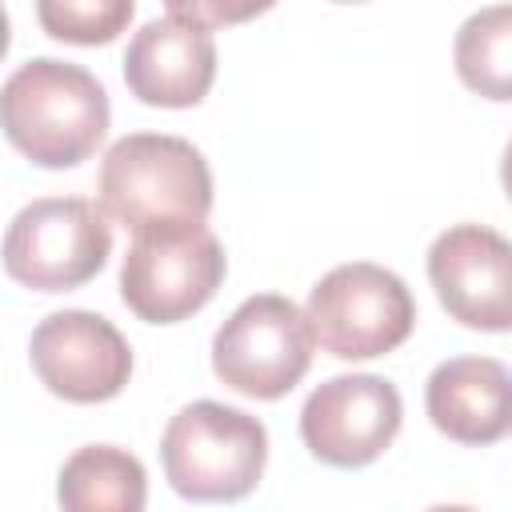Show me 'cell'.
Segmentation results:
<instances>
[{"label": "cell", "mask_w": 512, "mask_h": 512, "mask_svg": "<svg viewBox=\"0 0 512 512\" xmlns=\"http://www.w3.org/2000/svg\"><path fill=\"white\" fill-rule=\"evenodd\" d=\"M40 384L72 404H100L124 392L132 376V348L120 328L96 312L64 308L44 316L28 340Z\"/></svg>", "instance_id": "obj_9"}, {"label": "cell", "mask_w": 512, "mask_h": 512, "mask_svg": "<svg viewBox=\"0 0 512 512\" xmlns=\"http://www.w3.org/2000/svg\"><path fill=\"white\" fill-rule=\"evenodd\" d=\"M108 212L84 196H44L24 204L4 232V272L36 292H72L112 256Z\"/></svg>", "instance_id": "obj_4"}, {"label": "cell", "mask_w": 512, "mask_h": 512, "mask_svg": "<svg viewBox=\"0 0 512 512\" xmlns=\"http://www.w3.org/2000/svg\"><path fill=\"white\" fill-rule=\"evenodd\" d=\"M428 420L456 444H496L512 432V368L492 356H452L424 388Z\"/></svg>", "instance_id": "obj_12"}, {"label": "cell", "mask_w": 512, "mask_h": 512, "mask_svg": "<svg viewBox=\"0 0 512 512\" xmlns=\"http://www.w3.org/2000/svg\"><path fill=\"white\" fill-rule=\"evenodd\" d=\"M228 260L204 224L132 232L120 264V296L148 324H180L224 284Z\"/></svg>", "instance_id": "obj_7"}, {"label": "cell", "mask_w": 512, "mask_h": 512, "mask_svg": "<svg viewBox=\"0 0 512 512\" xmlns=\"http://www.w3.org/2000/svg\"><path fill=\"white\" fill-rule=\"evenodd\" d=\"M172 16H184L204 28H232L260 12H268L276 0H164Z\"/></svg>", "instance_id": "obj_16"}, {"label": "cell", "mask_w": 512, "mask_h": 512, "mask_svg": "<svg viewBox=\"0 0 512 512\" xmlns=\"http://www.w3.org/2000/svg\"><path fill=\"white\" fill-rule=\"evenodd\" d=\"M56 500L68 512H140L148 500V476L132 452L88 444L64 460Z\"/></svg>", "instance_id": "obj_13"}, {"label": "cell", "mask_w": 512, "mask_h": 512, "mask_svg": "<svg viewBox=\"0 0 512 512\" xmlns=\"http://www.w3.org/2000/svg\"><path fill=\"white\" fill-rule=\"evenodd\" d=\"M308 320L316 340L336 360H372L400 348L416 324L408 284L368 260L336 264L308 292Z\"/></svg>", "instance_id": "obj_6"}, {"label": "cell", "mask_w": 512, "mask_h": 512, "mask_svg": "<svg viewBox=\"0 0 512 512\" xmlns=\"http://www.w3.org/2000/svg\"><path fill=\"white\" fill-rule=\"evenodd\" d=\"M216 80V44L204 24L184 16L148 20L124 52V84L140 104L192 108Z\"/></svg>", "instance_id": "obj_11"}, {"label": "cell", "mask_w": 512, "mask_h": 512, "mask_svg": "<svg viewBox=\"0 0 512 512\" xmlns=\"http://www.w3.org/2000/svg\"><path fill=\"white\" fill-rule=\"evenodd\" d=\"M428 280L456 324L512 332V240L500 232L452 224L428 248Z\"/></svg>", "instance_id": "obj_10"}, {"label": "cell", "mask_w": 512, "mask_h": 512, "mask_svg": "<svg viewBox=\"0 0 512 512\" xmlns=\"http://www.w3.org/2000/svg\"><path fill=\"white\" fill-rule=\"evenodd\" d=\"M500 180H504V192H508V200H512V140H508L504 160H500Z\"/></svg>", "instance_id": "obj_17"}, {"label": "cell", "mask_w": 512, "mask_h": 512, "mask_svg": "<svg viewBox=\"0 0 512 512\" xmlns=\"http://www.w3.org/2000/svg\"><path fill=\"white\" fill-rule=\"evenodd\" d=\"M136 12V0H36V20L64 44H112Z\"/></svg>", "instance_id": "obj_15"}, {"label": "cell", "mask_w": 512, "mask_h": 512, "mask_svg": "<svg viewBox=\"0 0 512 512\" xmlns=\"http://www.w3.org/2000/svg\"><path fill=\"white\" fill-rule=\"evenodd\" d=\"M316 328L280 292L248 296L212 336V372L240 396L280 400L312 368Z\"/></svg>", "instance_id": "obj_5"}, {"label": "cell", "mask_w": 512, "mask_h": 512, "mask_svg": "<svg viewBox=\"0 0 512 512\" xmlns=\"http://www.w3.org/2000/svg\"><path fill=\"white\" fill-rule=\"evenodd\" d=\"M456 76L484 100H512V4L472 12L452 44Z\"/></svg>", "instance_id": "obj_14"}, {"label": "cell", "mask_w": 512, "mask_h": 512, "mask_svg": "<svg viewBox=\"0 0 512 512\" xmlns=\"http://www.w3.org/2000/svg\"><path fill=\"white\" fill-rule=\"evenodd\" d=\"M332 4H360V0H332Z\"/></svg>", "instance_id": "obj_18"}, {"label": "cell", "mask_w": 512, "mask_h": 512, "mask_svg": "<svg viewBox=\"0 0 512 512\" xmlns=\"http://www.w3.org/2000/svg\"><path fill=\"white\" fill-rule=\"evenodd\" d=\"M404 400L392 380L372 372L332 376L308 392L300 408L304 448L332 468H364L396 440Z\"/></svg>", "instance_id": "obj_8"}, {"label": "cell", "mask_w": 512, "mask_h": 512, "mask_svg": "<svg viewBox=\"0 0 512 512\" xmlns=\"http://www.w3.org/2000/svg\"><path fill=\"white\" fill-rule=\"evenodd\" d=\"M160 460L168 484L184 500H240L264 476L268 432L240 408L196 400L168 420Z\"/></svg>", "instance_id": "obj_3"}, {"label": "cell", "mask_w": 512, "mask_h": 512, "mask_svg": "<svg viewBox=\"0 0 512 512\" xmlns=\"http://www.w3.org/2000/svg\"><path fill=\"white\" fill-rule=\"evenodd\" d=\"M104 84L68 60L36 56L20 64L0 92V120L12 148L40 168H76L108 132Z\"/></svg>", "instance_id": "obj_1"}, {"label": "cell", "mask_w": 512, "mask_h": 512, "mask_svg": "<svg viewBox=\"0 0 512 512\" xmlns=\"http://www.w3.org/2000/svg\"><path fill=\"white\" fill-rule=\"evenodd\" d=\"M100 208L128 232L188 228L212 212V172L196 144L184 136L132 132L120 136L96 176Z\"/></svg>", "instance_id": "obj_2"}]
</instances>
